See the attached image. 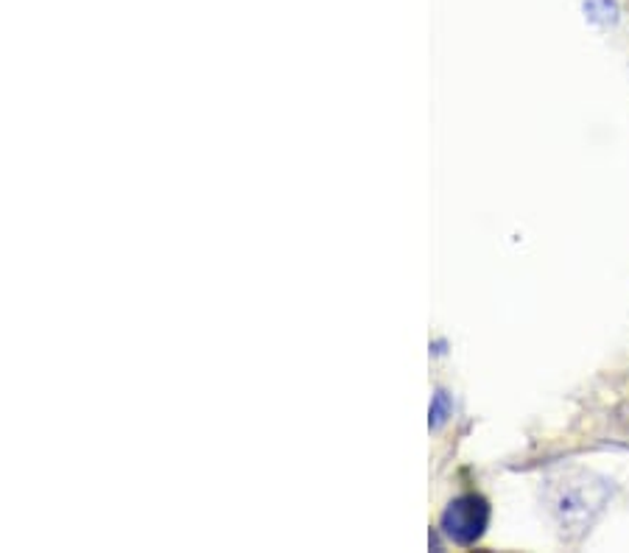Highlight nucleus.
<instances>
[{"label": "nucleus", "mask_w": 629, "mask_h": 553, "mask_svg": "<svg viewBox=\"0 0 629 553\" xmlns=\"http://www.w3.org/2000/svg\"><path fill=\"white\" fill-rule=\"evenodd\" d=\"M551 512L557 518L559 529L563 531H585L594 525L599 512L607 503V481L601 478L588 476V472H577L563 481H551Z\"/></svg>", "instance_id": "nucleus-1"}, {"label": "nucleus", "mask_w": 629, "mask_h": 553, "mask_svg": "<svg viewBox=\"0 0 629 553\" xmlns=\"http://www.w3.org/2000/svg\"><path fill=\"white\" fill-rule=\"evenodd\" d=\"M585 12H588V18L599 25H616L618 23L616 0H588V3H585Z\"/></svg>", "instance_id": "nucleus-3"}, {"label": "nucleus", "mask_w": 629, "mask_h": 553, "mask_svg": "<svg viewBox=\"0 0 629 553\" xmlns=\"http://www.w3.org/2000/svg\"><path fill=\"white\" fill-rule=\"evenodd\" d=\"M453 414V403L451 397H447V392L436 389L434 392V400H431V411H429V425L431 430H440L442 425L447 422V417Z\"/></svg>", "instance_id": "nucleus-4"}, {"label": "nucleus", "mask_w": 629, "mask_h": 553, "mask_svg": "<svg viewBox=\"0 0 629 553\" xmlns=\"http://www.w3.org/2000/svg\"><path fill=\"white\" fill-rule=\"evenodd\" d=\"M489 525V503L482 494H460L447 503L440 518V531L451 542L462 547H471L487 534Z\"/></svg>", "instance_id": "nucleus-2"}]
</instances>
